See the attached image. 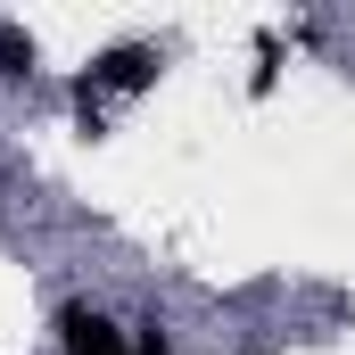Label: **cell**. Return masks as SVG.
<instances>
[{"mask_svg":"<svg viewBox=\"0 0 355 355\" xmlns=\"http://www.w3.org/2000/svg\"><path fill=\"white\" fill-rule=\"evenodd\" d=\"M33 67H42V42L0 17V83H33Z\"/></svg>","mask_w":355,"mask_h":355,"instance_id":"cell-3","label":"cell"},{"mask_svg":"<svg viewBox=\"0 0 355 355\" xmlns=\"http://www.w3.org/2000/svg\"><path fill=\"white\" fill-rule=\"evenodd\" d=\"M157 67H166L157 42H116V50H99L91 75H83V91H75V99H83V124H99V107H91L99 91H149V83H157Z\"/></svg>","mask_w":355,"mask_h":355,"instance_id":"cell-1","label":"cell"},{"mask_svg":"<svg viewBox=\"0 0 355 355\" xmlns=\"http://www.w3.org/2000/svg\"><path fill=\"white\" fill-rule=\"evenodd\" d=\"M50 331H58V355H132V331L91 297H58Z\"/></svg>","mask_w":355,"mask_h":355,"instance_id":"cell-2","label":"cell"},{"mask_svg":"<svg viewBox=\"0 0 355 355\" xmlns=\"http://www.w3.org/2000/svg\"><path fill=\"white\" fill-rule=\"evenodd\" d=\"M132 355H182L174 322H166V314H141V322H132Z\"/></svg>","mask_w":355,"mask_h":355,"instance_id":"cell-4","label":"cell"}]
</instances>
